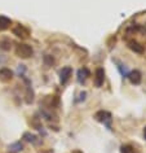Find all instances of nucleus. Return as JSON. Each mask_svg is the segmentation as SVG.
Instances as JSON below:
<instances>
[{"mask_svg": "<svg viewBox=\"0 0 146 153\" xmlns=\"http://www.w3.org/2000/svg\"><path fill=\"white\" fill-rule=\"evenodd\" d=\"M32 53H34L32 47L29 44H25V43L18 44L16 48V55L18 57H21V59H29V57L32 56Z\"/></svg>", "mask_w": 146, "mask_h": 153, "instance_id": "nucleus-1", "label": "nucleus"}, {"mask_svg": "<svg viewBox=\"0 0 146 153\" xmlns=\"http://www.w3.org/2000/svg\"><path fill=\"white\" fill-rule=\"evenodd\" d=\"M94 118L100 122H102L105 126H107V128H111V114L109 112H105V110H101V112L96 113Z\"/></svg>", "mask_w": 146, "mask_h": 153, "instance_id": "nucleus-2", "label": "nucleus"}, {"mask_svg": "<svg viewBox=\"0 0 146 153\" xmlns=\"http://www.w3.org/2000/svg\"><path fill=\"white\" fill-rule=\"evenodd\" d=\"M71 74H72V69L70 66H65L61 69V71H60V83L61 85H66L69 82V79H70Z\"/></svg>", "mask_w": 146, "mask_h": 153, "instance_id": "nucleus-3", "label": "nucleus"}, {"mask_svg": "<svg viewBox=\"0 0 146 153\" xmlns=\"http://www.w3.org/2000/svg\"><path fill=\"white\" fill-rule=\"evenodd\" d=\"M105 82V71L102 68H98L94 73V85L96 87H101Z\"/></svg>", "mask_w": 146, "mask_h": 153, "instance_id": "nucleus-4", "label": "nucleus"}, {"mask_svg": "<svg viewBox=\"0 0 146 153\" xmlns=\"http://www.w3.org/2000/svg\"><path fill=\"white\" fill-rule=\"evenodd\" d=\"M12 78H13V71L10 70V69L8 68H1L0 69V81L1 82H9V81H12Z\"/></svg>", "mask_w": 146, "mask_h": 153, "instance_id": "nucleus-5", "label": "nucleus"}, {"mask_svg": "<svg viewBox=\"0 0 146 153\" xmlns=\"http://www.w3.org/2000/svg\"><path fill=\"white\" fill-rule=\"evenodd\" d=\"M13 34L14 35H17L18 38H21V39H26V38H29V35H30L29 30L26 29L25 26H22V25H18L17 27H14L13 29Z\"/></svg>", "mask_w": 146, "mask_h": 153, "instance_id": "nucleus-6", "label": "nucleus"}, {"mask_svg": "<svg viewBox=\"0 0 146 153\" xmlns=\"http://www.w3.org/2000/svg\"><path fill=\"white\" fill-rule=\"evenodd\" d=\"M127 76H128V79L131 81L132 85H140L142 81V74L138 70H132Z\"/></svg>", "mask_w": 146, "mask_h": 153, "instance_id": "nucleus-7", "label": "nucleus"}, {"mask_svg": "<svg viewBox=\"0 0 146 153\" xmlns=\"http://www.w3.org/2000/svg\"><path fill=\"white\" fill-rule=\"evenodd\" d=\"M88 76H91V71L87 68H82L78 70V82L79 83H84L87 81Z\"/></svg>", "mask_w": 146, "mask_h": 153, "instance_id": "nucleus-8", "label": "nucleus"}, {"mask_svg": "<svg viewBox=\"0 0 146 153\" xmlns=\"http://www.w3.org/2000/svg\"><path fill=\"white\" fill-rule=\"evenodd\" d=\"M128 47H129L131 49H132L133 52L140 53V55H142V53L145 52L144 45H141L140 43H137V42H134V40H131V42H128Z\"/></svg>", "mask_w": 146, "mask_h": 153, "instance_id": "nucleus-9", "label": "nucleus"}, {"mask_svg": "<svg viewBox=\"0 0 146 153\" xmlns=\"http://www.w3.org/2000/svg\"><path fill=\"white\" fill-rule=\"evenodd\" d=\"M12 25V20L5 16H0V31H4Z\"/></svg>", "mask_w": 146, "mask_h": 153, "instance_id": "nucleus-10", "label": "nucleus"}, {"mask_svg": "<svg viewBox=\"0 0 146 153\" xmlns=\"http://www.w3.org/2000/svg\"><path fill=\"white\" fill-rule=\"evenodd\" d=\"M24 139L29 143H32V144H39L40 141L38 140V136L34 135V134H30V132H25L24 134Z\"/></svg>", "mask_w": 146, "mask_h": 153, "instance_id": "nucleus-11", "label": "nucleus"}, {"mask_svg": "<svg viewBox=\"0 0 146 153\" xmlns=\"http://www.w3.org/2000/svg\"><path fill=\"white\" fill-rule=\"evenodd\" d=\"M0 48H1L3 51H10V48H12V42L9 39L0 40Z\"/></svg>", "mask_w": 146, "mask_h": 153, "instance_id": "nucleus-12", "label": "nucleus"}, {"mask_svg": "<svg viewBox=\"0 0 146 153\" xmlns=\"http://www.w3.org/2000/svg\"><path fill=\"white\" fill-rule=\"evenodd\" d=\"M22 148H24V147H22L21 141H17V143H14V144L10 145V147H9V151L12 152V153H17V152H20Z\"/></svg>", "mask_w": 146, "mask_h": 153, "instance_id": "nucleus-13", "label": "nucleus"}, {"mask_svg": "<svg viewBox=\"0 0 146 153\" xmlns=\"http://www.w3.org/2000/svg\"><path fill=\"white\" fill-rule=\"evenodd\" d=\"M120 153H136V151H134V148L132 147V145H122L120 147Z\"/></svg>", "mask_w": 146, "mask_h": 153, "instance_id": "nucleus-14", "label": "nucleus"}, {"mask_svg": "<svg viewBox=\"0 0 146 153\" xmlns=\"http://www.w3.org/2000/svg\"><path fill=\"white\" fill-rule=\"evenodd\" d=\"M44 61H45V64H47L48 66H52L53 62H55L52 57H49V56H44Z\"/></svg>", "mask_w": 146, "mask_h": 153, "instance_id": "nucleus-15", "label": "nucleus"}, {"mask_svg": "<svg viewBox=\"0 0 146 153\" xmlns=\"http://www.w3.org/2000/svg\"><path fill=\"white\" fill-rule=\"evenodd\" d=\"M144 137H145V139H146V126H145V127H144Z\"/></svg>", "mask_w": 146, "mask_h": 153, "instance_id": "nucleus-16", "label": "nucleus"}, {"mask_svg": "<svg viewBox=\"0 0 146 153\" xmlns=\"http://www.w3.org/2000/svg\"><path fill=\"white\" fill-rule=\"evenodd\" d=\"M72 153H82V152H80V151H75V152H72Z\"/></svg>", "mask_w": 146, "mask_h": 153, "instance_id": "nucleus-17", "label": "nucleus"}]
</instances>
